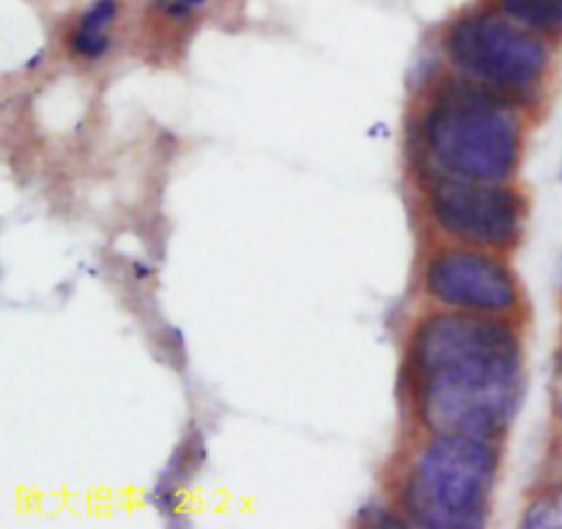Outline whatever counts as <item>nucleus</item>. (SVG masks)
<instances>
[{
  "label": "nucleus",
  "instance_id": "obj_11",
  "mask_svg": "<svg viewBox=\"0 0 562 529\" xmlns=\"http://www.w3.org/2000/svg\"><path fill=\"white\" fill-rule=\"evenodd\" d=\"M552 409L558 423L562 426V351L554 360V373H552Z\"/></svg>",
  "mask_w": 562,
  "mask_h": 529
},
{
  "label": "nucleus",
  "instance_id": "obj_9",
  "mask_svg": "<svg viewBox=\"0 0 562 529\" xmlns=\"http://www.w3.org/2000/svg\"><path fill=\"white\" fill-rule=\"evenodd\" d=\"M521 525L532 529L543 527H562V483L560 486L547 488L541 497H536L530 503V508L521 516Z\"/></svg>",
  "mask_w": 562,
  "mask_h": 529
},
{
  "label": "nucleus",
  "instance_id": "obj_4",
  "mask_svg": "<svg viewBox=\"0 0 562 529\" xmlns=\"http://www.w3.org/2000/svg\"><path fill=\"white\" fill-rule=\"evenodd\" d=\"M445 53L467 80L503 97H527L549 69L547 42L505 11H475L456 20L445 33Z\"/></svg>",
  "mask_w": 562,
  "mask_h": 529
},
{
  "label": "nucleus",
  "instance_id": "obj_1",
  "mask_svg": "<svg viewBox=\"0 0 562 529\" xmlns=\"http://www.w3.org/2000/svg\"><path fill=\"white\" fill-rule=\"evenodd\" d=\"M412 384L431 434L499 439L525 390L519 335L488 313H437L415 333Z\"/></svg>",
  "mask_w": 562,
  "mask_h": 529
},
{
  "label": "nucleus",
  "instance_id": "obj_10",
  "mask_svg": "<svg viewBox=\"0 0 562 529\" xmlns=\"http://www.w3.org/2000/svg\"><path fill=\"white\" fill-rule=\"evenodd\" d=\"M206 3L209 0H157V5L170 16V20H187V16H192Z\"/></svg>",
  "mask_w": 562,
  "mask_h": 529
},
{
  "label": "nucleus",
  "instance_id": "obj_8",
  "mask_svg": "<svg viewBox=\"0 0 562 529\" xmlns=\"http://www.w3.org/2000/svg\"><path fill=\"white\" fill-rule=\"evenodd\" d=\"M499 9L536 33L562 31V0H499Z\"/></svg>",
  "mask_w": 562,
  "mask_h": 529
},
{
  "label": "nucleus",
  "instance_id": "obj_6",
  "mask_svg": "<svg viewBox=\"0 0 562 529\" xmlns=\"http://www.w3.org/2000/svg\"><path fill=\"white\" fill-rule=\"evenodd\" d=\"M426 291L453 311L503 316L519 305L514 272L481 250H442L428 261Z\"/></svg>",
  "mask_w": 562,
  "mask_h": 529
},
{
  "label": "nucleus",
  "instance_id": "obj_2",
  "mask_svg": "<svg viewBox=\"0 0 562 529\" xmlns=\"http://www.w3.org/2000/svg\"><path fill=\"white\" fill-rule=\"evenodd\" d=\"M423 148L439 176L510 181L521 162V121L508 97L461 82L445 88L428 108Z\"/></svg>",
  "mask_w": 562,
  "mask_h": 529
},
{
  "label": "nucleus",
  "instance_id": "obj_3",
  "mask_svg": "<svg viewBox=\"0 0 562 529\" xmlns=\"http://www.w3.org/2000/svg\"><path fill=\"white\" fill-rule=\"evenodd\" d=\"M497 472V439L434 434L406 475L401 503L420 527L477 529L488 521Z\"/></svg>",
  "mask_w": 562,
  "mask_h": 529
},
{
  "label": "nucleus",
  "instance_id": "obj_5",
  "mask_svg": "<svg viewBox=\"0 0 562 529\" xmlns=\"http://www.w3.org/2000/svg\"><path fill=\"white\" fill-rule=\"evenodd\" d=\"M434 223L464 245L510 247L525 225L521 195L505 181H467L439 176L428 190Z\"/></svg>",
  "mask_w": 562,
  "mask_h": 529
},
{
  "label": "nucleus",
  "instance_id": "obj_7",
  "mask_svg": "<svg viewBox=\"0 0 562 529\" xmlns=\"http://www.w3.org/2000/svg\"><path fill=\"white\" fill-rule=\"evenodd\" d=\"M115 20V0H99L93 3L86 14L80 16V22L75 25L69 38L71 53L80 55V58L93 60L99 55L108 53L110 47V25Z\"/></svg>",
  "mask_w": 562,
  "mask_h": 529
}]
</instances>
